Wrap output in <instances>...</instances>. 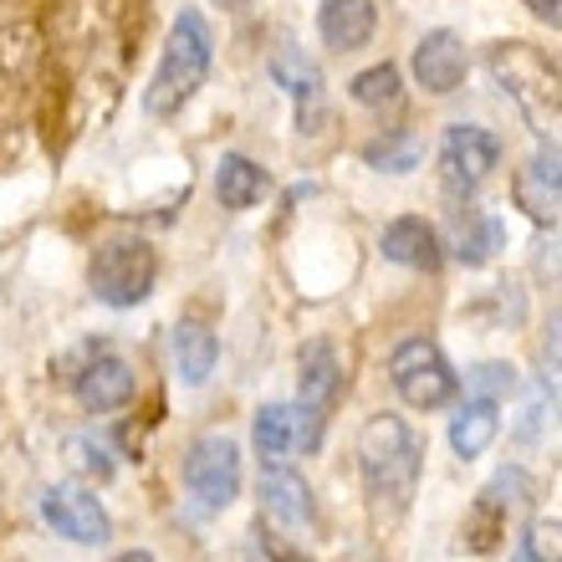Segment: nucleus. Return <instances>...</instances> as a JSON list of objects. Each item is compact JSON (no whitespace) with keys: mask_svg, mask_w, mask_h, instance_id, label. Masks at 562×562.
I'll use <instances>...</instances> for the list:
<instances>
[{"mask_svg":"<svg viewBox=\"0 0 562 562\" xmlns=\"http://www.w3.org/2000/svg\"><path fill=\"white\" fill-rule=\"evenodd\" d=\"M358 471L373 502L404 512L425 475V440L400 415H373L358 429Z\"/></svg>","mask_w":562,"mask_h":562,"instance_id":"f257e3e1","label":"nucleus"},{"mask_svg":"<svg viewBox=\"0 0 562 562\" xmlns=\"http://www.w3.org/2000/svg\"><path fill=\"white\" fill-rule=\"evenodd\" d=\"M210 61H215V36H210L205 15L179 11L169 26V42L159 52V67L144 88V113L148 119H175L179 108H190V98L205 88Z\"/></svg>","mask_w":562,"mask_h":562,"instance_id":"f03ea898","label":"nucleus"},{"mask_svg":"<svg viewBox=\"0 0 562 562\" xmlns=\"http://www.w3.org/2000/svg\"><path fill=\"white\" fill-rule=\"evenodd\" d=\"M486 67H491V77H496L502 98H512V108L527 119V128H532V134H542V138L558 134V123H562L558 67H552L537 46H527V42L491 46Z\"/></svg>","mask_w":562,"mask_h":562,"instance_id":"7ed1b4c3","label":"nucleus"},{"mask_svg":"<svg viewBox=\"0 0 562 562\" xmlns=\"http://www.w3.org/2000/svg\"><path fill=\"white\" fill-rule=\"evenodd\" d=\"M88 286L113 312L138 307L159 286V251L148 240H108L88 261Z\"/></svg>","mask_w":562,"mask_h":562,"instance_id":"20e7f679","label":"nucleus"},{"mask_svg":"<svg viewBox=\"0 0 562 562\" xmlns=\"http://www.w3.org/2000/svg\"><path fill=\"white\" fill-rule=\"evenodd\" d=\"M342 394V363L333 353V342H307L302 358H296V440L302 456H312L327 435V419H333V404Z\"/></svg>","mask_w":562,"mask_h":562,"instance_id":"39448f33","label":"nucleus"},{"mask_svg":"<svg viewBox=\"0 0 562 562\" xmlns=\"http://www.w3.org/2000/svg\"><path fill=\"white\" fill-rule=\"evenodd\" d=\"M389 384L400 389V400L409 409H445V404H456L460 394V373L450 369V358H445L440 342L429 338H409L394 348L389 358Z\"/></svg>","mask_w":562,"mask_h":562,"instance_id":"423d86ee","label":"nucleus"},{"mask_svg":"<svg viewBox=\"0 0 562 562\" xmlns=\"http://www.w3.org/2000/svg\"><path fill=\"white\" fill-rule=\"evenodd\" d=\"M184 491L200 512H225L240 496V450L225 435H200L184 450Z\"/></svg>","mask_w":562,"mask_h":562,"instance_id":"0eeeda50","label":"nucleus"},{"mask_svg":"<svg viewBox=\"0 0 562 562\" xmlns=\"http://www.w3.org/2000/svg\"><path fill=\"white\" fill-rule=\"evenodd\" d=\"M502 164V138L481 128V123H456L440 138V184L450 194H475L491 179V169Z\"/></svg>","mask_w":562,"mask_h":562,"instance_id":"6e6552de","label":"nucleus"},{"mask_svg":"<svg viewBox=\"0 0 562 562\" xmlns=\"http://www.w3.org/2000/svg\"><path fill=\"white\" fill-rule=\"evenodd\" d=\"M42 517L46 527L77 548H103L113 537V517L103 512V502L82 486H46L42 491Z\"/></svg>","mask_w":562,"mask_h":562,"instance_id":"1a4fd4ad","label":"nucleus"},{"mask_svg":"<svg viewBox=\"0 0 562 562\" xmlns=\"http://www.w3.org/2000/svg\"><path fill=\"white\" fill-rule=\"evenodd\" d=\"M72 394L88 415H113V409H128L138 394V379H134V363L119 358L113 348H88V363L77 369L72 379Z\"/></svg>","mask_w":562,"mask_h":562,"instance_id":"9d476101","label":"nucleus"},{"mask_svg":"<svg viewBox=\"0 0 562 562\" xmlns=\"http://www.w3.org/2000/svg\"><path fill=\"white\" fill-rule=\"evenodd\" d=\"M261 512H267V527L296 537V542L317 532V502H312V486L302 481V471L281 465V460L261 471Z\"/></svg>","mask_w":562,"mask_h":562,"instance_id":"9b49d317","label":"nucleus"},{"mask_svg":"<svg viewBox=\"0 0 562 562\" xmlns=\"http://www.w3.org/2000/svg\"><path fill=\"white\" fill-rule=\"evenodd\" d=\"M512 194H517V210H527L537 225H558V210H562V159H558V144H552V138H548V148H537L532 159L517 169Z\"/></svg>","mask_w":562,"mask_h":562,"instance_id":"f8f14e48","label":"nucleus"},{"mask_svg":"<svg viewBox=\"0 0 562 562\" xmlns=\"http://www.w3.org/2000/svg\"><path fill=\"white\" fill-rule=\"evenodd\" d=\"M415 77L425 92L450 98L465 82V42H460L456 31H425L415 46Z\"/></svg>","mask_w":562,"mask_h":562,"instance_id":"ddd939ff","label":"nucleus"},{"mask_svg":"<svg viewBox=\"0 0 562 562\" xmlns=\"http://www.w3.org/2000/svg\"><path fill=\"white\" fill-rule=\"evenodd\" d=\"M379 251H384V261H394V267L440 271L445 240H440V231H435L429 221H419V215H400V221L384 225V240H379Z\"/></svg>","mask_w":562,"mask_h":562,"instance_id":"4468645a","label":"nucleus"},{"mask_svg":"<svg viewBox=\"0 0 562 562\" xmlns=\"http://www.w3.org/2000/svg\"><path fill=\"white\" fill-rule=\"evenodd\" d=\"M373 26H379L373 0H323V11H317V36H323L333 52H358V46H369Z\"/></svg>","mask_w":562,"mask_h":562,"instance_id":"2eb2a0df","label":"nucleus"},{"mask_svg":"<svg viewBox=\"0 0 562 562\" xmlns=\"http://www.w3.org/2000/svg\"><path fill=\"white\" fill-rule=\"evenodd\" d=\"M271 194V175L246 154H221L215 164V200L225 210H256Z\"/></svg>","mask_w":562,"mask_h":562,"instance_id":"dca6fc26","label":"nucleus"},{"mask_svg":"<svg viewBox=\"0 0 562 562\" xmlns=\"http://www.w3.org/2000/svg\"><path fill=\"white\" fill-rule=\"evenodd\" d=\"M271 77H277V88H286L296 108H302V123H317V108H323V72H317V61L302 57L296 46H281L277 57H271Z\"/></svg>","mask_w":562,"mask_h":562,"instance_id":"f3484780","label":"nucleus"},{"mask_svg":"<svg viewBox=\"0 0 562 562\" xmlns=\"http://www.w3.org/2000/svg\"><path fill=\"white\" fill-rule=\"evenodd\" d=\"M496 435H502V404L481 400V394L460 404V415L450 419V450H456L460 460L486 456L491 445H496Z\"/></svg>","mask_w":562,"mask_h":562,"instance_id":"a211bd4d","label":"nucleus"},{"mask_svg":"<svg viewBox=\"0 0 562 562\" xmlns=\"http://www.w3.org/2000/svg\"><path fill=\"white\" fill-rule=\"evenodd\" d=\"M502 246H506V225L496 221L491 210H456V246H450V251H456L465 267H486Z\"/></svg>","mask_w":562,"mask_h":562,"instance_id":"6ab92c4d","label":"nucleus"},{"mask_svg":"<svg viewBox=\"0 0 562 562\" xmlns=\"http://www.w3.org/2000/svg\"><path fill=\"white\" fill-rule=\"evenodd\" d=\"M175 363H179V379L190 389L210 384V373H215V363H221V342H215V333L200 323H179L175 327Z\"/></svg>","mask_w":562,"mask_h":562,"instance_id":"aec40b11","label":"nucleus"},{"mask_svg":"<svg viewBox=\"0 0 562 562\" xmlns=\"http://www.w3.org/2000/svg\"><path fill=\"white\" fill-rule=\"evenodd\" d=\"M42 57H46V42L31 21H15V26L0 31V72L11 77V82H31Z\"/></svg>","mask_w":562,"mask_h":562,"instance_id":"412c9836","label":"nucleus"},{"mask_svg":"<svg viewBox=\"0 0 562 562\" xmlns=\"http://www.w3.org/2000/svg\"><path fill=\"white\" fill-rule=\"evenodd\" d=\"M292 440H296L292 409H286V404H261V409H256V450H261V460H267V465L286 460Z\"/></svg>","mask_w":562,"mask_h":562,"instance_id":"4be33fe9","label":"nucleus"},{"mask_svg":"<svg viewBox=\"0 0 562 562\" xmlns=\"http://www.w3.org/2000/svg\"><path fill=\"white\" fill-rule=\"evenodd\" d=\"M502 537H506V506L491 502L486 491H481L475 506H471V517H465V527H460V542H465L471 552H491Z\"/></svg>","mask_w":562,"mask_h":562,"instance_id":"5701e85b","label":"nucleus"},{"mask_svg":"<svg viewBox=\"0 0 562 562\" xmlns=\"http://www.w3.org/2000/svg\"><path fill=\"white\" fill-rule=\"evenodd\" d=\"M348 92H353L358 108H394L404 98V77L394 61H379L369 72H358L353 82H348Z\"/></svg>","mask_w":562,"mask_h":562,"instance_id":"b1692460","label":"nucleus"},{"mask_svg":"<svg viewBox=\"0 0 562 562\" xmlns=\"http://www.w3.org/2000/svg\"><path fill=\"white\" fill-rule=\"evenodd\" d=\"M419 138L404 134V128H394V134L373 138L369 148H363V159L373 164V169H384V175H409V169H419Z\"/></svg>","mask_w":562,"mask_h":562,"instance_id":"393cba45","label":"nucleus"},{"mask_svg":"<svg viewBox=\"0 0 562 562\" xmlns=\"http://www.w3.org/2000/svg\"><path fill=\"white\" fill-rule=\"evenodd\" d=\"M67 460H72V471L88 475V481H113V471H119L113 445L98 440V435H72V440H67Z\"/></svg>","mask_w":562,"mask_h":562,"instance_id":"a878e982","label":"nucleus"},{"mask_svg":"<svg viewBox=\"0 0 562 562\" xmlns=\"http://www.w3.org/2000/svg\"><path fill=\"white\" fill-rule=\"evenodd\" d=\"M521 379L512 363H475L471 369V394H481V400H496L502 404L506 394H517Z\"/></svg>","mask_w":562,"mask_h":562,"instance_id":"bb28decb","label":"nucleus"},{"mask_svg":"<svg viewBox=\"0 0 562 562\" xmlns=\"http://www.w3.org/2000/svg\"><path fill=\"white\" fill-rule=\"evenodd\" d=\"M512 562H558V521H548V527H527V532L517 537Z\"/></svg>","mask_w":562,"mask_h":562,"instance_id":"cd10ccee","label":"nucleus"},{"mask_svg":"<svg viewBox=\"0 0 562 562\" xmlns=\"http://www.w3.org/2000/svg\"><path fill=\"white\" fill-rule=\"evenodd\" d=\"M486 496H491V502H502L506 512H512V506H521V502H527V496H532V475H527V471H517V465H512V471H502V475H496V481H491V486H486Z\"/></svg>","mask_w":562,"mask_h":562,"instance_id":"c85d7f7f","label":"nucleus"},{"mask_svg":"<svg viewBox=\"0 0 562 562\" xmlns=\"http://www.w3.org/2000/svg\"><path fill=\"white\" fill-rule=\"evenodd\" d=\"M527 11H532L537 21H548V26H558V21H562V0H527Z\"/></svg>","mask_w":562,"mask_h":562,"instance_id":"c756f323","label":"nucleus"},{"mask_svg":"<svg viewBox=\"0 0 562 562\" xmlns=\"http://www.w3.org/2000/svg\"><path fill=\"white\" fill-rule=\"evenodd\" d=\"M113 562H154V552H144V548H134V552H119Z\"/></svg>","mask_w":562,"mask_h":562,"instance_id":"7c9ffc66","label":"nucleus"},{"mask_svg":"<svg viewBox=\"0 0 562 562\" xmlns=\"http://www.w3.org/2000/svg\"><path fill=\"white\" fill-rule=\"evenodd\" d=\"M225 5H246V0H225Z\"/></svg>","mask_w":562,"mask_h":562,"instance_id":"2f4dec72","label":"nucleus"}]
</instances>
